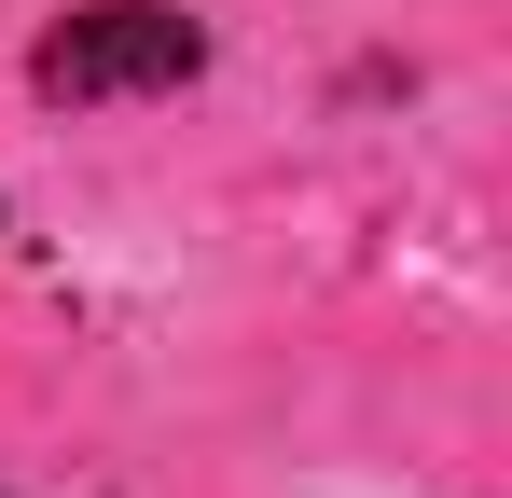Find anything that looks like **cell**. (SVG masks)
Returning a JSON list of instances; mask_svg holds the SVG:
<instances>
[{"mask_svg":"<svg viewBox=\"0 0 512 498\" xmlns=\"http://www.w3.org/2000/svg\"><path fill=\"white\" fill-rule=\"evenodd\" d=\"M194 70H208V28H194L180 0H84V14H56V28L28 42V97H56V111L180 97Z\"/></svg>","mask_w":512,"mask_h":498,"instance_id":"cell-1","label":"cell"}]
</instances>
